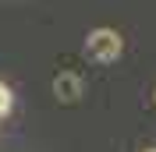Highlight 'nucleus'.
I'll list each match as a JSON object with an SVG mask.
<instances>
[{
    "label": "nucleus",
    "mask_w": 156,
    "mask_h": 152,
    "mask_svg": "<svg viewBox=\"0 0 156 152\" xmlns=\"http://www.w3.org/2000/svg\"><path fill=\"white\" fill-rule=\"evenodd\" d=\"M121 50H124V39L117 36L114 29H96V32H89V39H85V53L92 60H99V64L117 60Z\"/></svg>",
    "instance_id": "f257e3e1"
},
{
    "label": "nucleus",
    "mask_w": 156,
    "mask_h": 152,
    "mask_svg": "<svg viewBox=\"0 0 156 152\" xmlns=\"http://www.w3.org/2000/svg\"><path fill=\"white\" fill-rule=\"evenodd\" d=\"M57 92L64 95V99H75V95H78V78H75V74L57 78Z\"/></svg>",
    "instance_id": "f03ea898"
},
{
    "label": "nucleus",
    "mask_w": 156,
    "mask_h": 152,
    "mask_svg": "<svg viewBox=\"0 0 156 152\" xmlns=\"http://www.w3.org/2000/svg\"><path fill=\"white\" fill-rule=\"evenodd\" d=\"M11 103H14V99H11V88L0 81V117H7V113H11Z\"/></svg>",
    "instance_id": "7ed1b4c3"
},
{
    "label": "nucleus",
    "mask_w": 156,
    "mask_h": 152,
    "mask_svg": "<svg viewBox=\"0 0 156 152\" xmlns=\"http://www.w3.org/2000/svg\"><path fill=\"white\" fill-rule=\"evenodd\" d=\"M146 152H156V149H146Z\"/></svg>",
    "instance_id": "20e7f679"
}]
</instances>
